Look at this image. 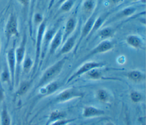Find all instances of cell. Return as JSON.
Returning a JSON list of instances; mask_svg holds the SVG:
<instances>
[{
  "label": "cell",
  "mask_w": 146,
  "mask_h": 125,
  "mask_svg": "<svg viewBox=\"0 0 146 125\" xmlns=\"http://www.w3.org/2000/svg\"><path fill=\"white\" fill-rule=\"evenodd\" d=\"M130 1H132V2H135V1H139V0H129Z\"/></svg>",
  "instance_id": "cell-41"
},
{
  "label": "cell",
  "mask_w": 146,
  "mask_h": 125,
  "mask_svg": "<svg viewBox=\"0 0 146 125\" xmlns=\"http://www.w3.org/2000/svg\"><path fill=\"white\" fill-rule=\"evenodd\" d=\"M77 118H71V119H66L63 118L60 120H58L54 123H52V124H51L50 125H67V124L72 122L74 121H75V120H76Z\"/></svg>",
  "instance_id": "cell-33"
},
{
  "label": "cell",
  "mask_w": 146,
  "mask_h": 125,
  "mask_svg": "<svg viewBox=\"0 0 146 125\" xmlns=\"http://www.w3.org/2000/svg\"><path fill=\"white\" fill-rule=\"evenodd\" d=\"M56 30L55 28H52L48 30H46L44 34L43 35L42 42V47H41V53H40V63L39 65V67H40V64L42 63L44 60L45 57L46 56L47 53L48 52L49 46L51 40L54 36V34Z\"/></svg>",
  "instance_id": "cell-10"
},
{
  "label": "cell",
  "mask_w": 146,
  "mask_h": 125,
  "mask_svg": "<svg viewBox=\"0 0 146 125\" xmlns=\"http://www.w3.org/2000/svg\"><path fill=\"white\" fill-rule=\"evenodd\" d=\"M101 68H95L92 69L88 73L86 74V77L91 80H107L106 77H104L102 72L100 70Z\"/></svg>",
  "instance_id": "cell-24"
},
{
  "label": "cell",
  "mask_w": 146,
  "mask_h": 125,
  "mask_svg": "<svg viewBox=\"0 0 146 125\" xmlns=\"http://www.w3.org/2000/svg\"><path fill=\"white\" fill-rule=\"evenodd\" d=\"M1 39H0V51H1Z\"/></svg>",
  "instance_id": "cell-42"
},
{
  "label": "cell",
  "mask_w": 146,
  "mask_h": 125,
  "mask_svg": "<svg viewBox=\"0 0 146 125\" xmlns=\"http://www.w3.org/2000/svg\"><path fill=\"white\" fill-rule=\"evenodd\" d=\"M78 31L75 30V33L69 36L62 44V47L59 50L57 56H60L62 55L67 54L71 52L76 45L78 39Z\"/></svg>",
  "instance_id": "cell-11"
},
{
  "label": "cell",
  "mask_w": 146,
  "mask_h": 125,
  "mask_svg": "<svg viewBox=\"0 0 146 125\" xmlns=\"http://www.w3.org/2000/svg\"><path fill=\"white\" fill-rule=\"evenodd\" d=\"M141 125H145V119H144L143 120H142L141 122Z\"/></svg>",
  "instance_id": "cell-40"
},
{
  "label": "cell",
  "mask_w": 146,
  "mask_h": 125,
  "mask_svg": "<svg viewBox=\"0 0 146 125\" xmlns=\"http://www.w3.org/2000/svg\"><path fill=\"white\" fill-rule=\"evenodd\" d=\"M125 57L123 55L119 56L117 58V62L119 64H124L125 63Z\"/></svg>",
  "instance_id": "cell-35"
},
{
  "label": "cell",
  "mask_w": 146,
  "mask_h": 125,
  "mask_svg": "<svg viewBox=\"0 0 146 125\" xmlns=\"http://www.w3.org/2000/svg\"><path fill=\"white\" fill-rule=\"evenodd\" d=\"M95 3L92 0L85 1L82 6V14L86 21L94 12Z\"/></svg>",
  "instance_id": "cell-20"
},
{
  "label": "cell",
  "mask_w": 146,
  "mask_h": 125,
  "mask_svg": "<svg viewBox=\"0 0 146 125\" xmlns=\"http://www.w3.org/2000/svg\"><path fill=\"white\" fill-rule=\"evenodd\" d=\"M36 0H30L29 3V26L30 35L32 36L33 35V27L32 24V18L34 14V9L35 7Z\"/></svg>",
  "instance_id": "cell-28"
},
{
  "label": "cell",
  "mask_w": 146,
  "mask_h": 125,
  "mask_svg": "<svg viewBox=\"0 0 146 125\" xmlns=\"http://www.w3.org/2000/svg\"><path fill=\"white\" fill-rule=\"evenodd\" d=\"M33 83V80H24L22 81L19 85H18V88L14 94V98L16 99L27 93V92L30 89Z\"/></svg>",
  "instance_id": "cell-19"
},
{
  "label": "cell",
  "mask_w": 146,
  "mask_h": 125,
  "mask_svg": "<svg viewBox=\"0 0 146 125\" xmlns=\"http://www.w3.org/2000/svg\"><path fill=\"white\" fill-rule=\"evenodd\" d=\"M126 43L136 49H144L145 44L143 40L137 35H129L125 39Z\"/></svg>",
  "instance_id": "cell-17"
},
{
  "label": "cell",
  "mask_w": 146,
  "mask_h": 125,
  "mask_svg": "<svg viewBox=\"0 0 146 125\" xmlns=\"http://www.w3.org/2000/svg\"><path fill=\"white\" fill-rule=\"evenodd\" d=\"M26 43H27V36L26 33H25L21 43L17 47H15V61H16L15 78V85H18L19 84L22 64L26 56Z\"/></svg>",
  "instance_id": "cell-5"
},
{
  "label": "cell",
  "mask_w": 146,
  "mask_h": 125,
  "mask_svg": "<svg viewBox=\"0 0 146 125\" xmlns=\"http://www.w3.org/2000/svg\"><path fill=\"white\" fill-rule=\"evenodd\" d=\"M33 65L34 60H33L30 56L26 55L22 64L21 70H22L23 73L28 74L33 69Z\"/></svg>",
  "instance_id": "cell-27"
},
{
  "label": "cell",
  "mask_w": 146,
  "mask_h": 125,
  "mask_svg": "<svg viewBox=\"0 0 146 125\" xmlns=\"http://www.w3.org/2000/svg\"><path fill=\"white\" fill-rule=\"evenodd\" d=\"M59 84L57 81H53L48 84L42 86L38 90V95L37 96L38 99H40L43 97L48 96L54 93L59 88Z\"/></svg>",
  "instance_id": "cell-13"
},
{
  "label": "cell",
  "mask_w": 146,
  "mask_h": 125,
  "mask_svg": "<svg viewBox=\"0 0 146 125\" xmlns=\"http://www.w3.org/2000/svg\"><path fill=\"white\" fill-rule=\"evenodd\" d=\"M106 125H115L112 122H107L106 124Z\"/></svg>",
  "instance_id": "cell-39"
},
{
  "label": "cell",
  "mask_w": 146,
  "mask_h": 125,
  "mask_svg": "<svg viewBox=\"0 0 146 125\" xmlns=\"http://www.w3.org/2000/svg\"><path fill=\"white\" fill-rule=\"evenodd\" d=\"M115 46L114 43L110 39L103 40L97 45L94 47L81 60V62L86 61L90 57L103 53L107 52L112 50Z\"/></svg>",
  "instance_id": "cell-7"
},
{
  "label": "cell",
  "mask_w": 146,
  "mask_h": 125,
  "mask_svg": "<svg viewBox=\"0 0 146 125\" xmlns=\"http://www.w3.org/2000/svg\"><path fill=\"white\" fill-rule=\"evenodd\" d=\"M74 4V0H66L60 5L59 12L65 13L70 11L72 8Z\"/></svg>",
  "instance_id": "cell-31"
},
{
  "label": "cell",
  "mask_w": 146,
  "mask_h": 125,
  "mask_svg": "<svg viewBox=\"0 0 146 125\" xmlns=\"http://www.w3.org/2000/svg\"><path fill=\"white\" fill-rule=\"evenodd\" d=\"M124 76L128 80L134 83H141L145 80V72L138 69L128 70L124 73Z\"/></svg>",
  "instance_id": "cell-15"
},
{
  "label": "cell",
  "mask_w": 146,
  "mask_h": 125,
  "mask_svg": "<svg viewBox=\"0 0 146 125\" xmlns=\"http://www.w3.org/2000/svg\"><path fill=\"white\" fill-rule=\"evenodd\" d=\"M66 116V114L64 111L58 110H54L50 113L44 125H50L58 120L65 118Z\"/></svg>",
  "instance_id": "cell-22"
},
{
  "label": "cell",
  "mask_w": 146,
  "mask_h": 125,
  "mask_svg": "<svg viewBox=\"0 0 146 125\" xmlns=\"http://www.w3.org/2000/svg\"><path fill=\"white\" fill-rule=\"evenodd\" d=\"M0 81L2 84H6L9 85L12 89L10 74L7 65L5 66L0 74Z\"/></svg>",
  "instance_id": "cell-29"
},
{
  "label": "cell",
  "mask_w": 146,
  "mask_h": 125,
  "mask_svg": "<svg viewBox=\"0 0 146 125\" xmlns=\"http://www.w3.org/2000/svg\"><path fill=\"white\" fill-rule=\"evenodd\" d=\"M136 10V9L134 7H127L124 8V9L121 10L119 12H118L115 16L111 19V20L125 18V17H128L132 15H133Z\"/></svg>",
  "instance_id": "cell-25"
},
{
  "label": "cell",
  "mask_w": 146,
  "mask_h": 125,
  "mask_svg": "<svg viewBox=\"0 0 146 125\" xmlns=\"http://www.w3.org/2000/svg\"><path fill=\"white\" fill-rule=\"evenodd\" d=\"M110 14V13H107L106 14H103L100 16H98L96 17L89 36H91V35L94 34L96 31H99L100 29L102 26L103 25L104 23L106 22Z\"/></svg>",
  "instance_id": "cell-21"
},
{
  "label": "cell",
  "mask_w": 146,
  "mask_h": 125,
  "mask_svg": "<svg viewBox=\"0 0 146 125\" xmlns=\"http://www.w3.org/2000/svg\"><path fill=\"white\" fill-rule=\"evenodd\" d=\"M5 98V90L2 86L0 85V106L2 103L3 101H4Z\"/></svg>",
  "instance_id": "cell-34"
},
{
  "label": "cell",
  "mask_w": 146,
  "mask_h": 125,
  "mask_svg": "<svg viewBox=\"0 0 146 125\" xmlns=\"http://www.w3.org/2000/svg\"><path fill=\"white\" fill-rule=\"evenodd\" d=\"M84 95V93L76 88L72 87L67 88L62 90L58 94H57L54 97V98L50 102V103L45 106L44 108H43V109H45L50 105L64 103L74 99L83 98Z\"/></svg>",
  "instance_id": "cell-2"
},
{
  "label": "cell",
  "mask_w": 146,
  "mask_h": 125,
  "mask_svg": "<svg viewBox=\"0 0 146 125\" xmlns=\"http://www.w3.org/2000/svg\"><path fill=\"white\" fill-rule=\"evenodd\" d=\"M77 26V19L75 16H71L67 20L64 30L63 31L62 44L76 30Z\"/></svg>",
  "instance_id": "cell-14"
},
{
  "label": "cell",
  "mask_w": 146,
  "mask_h": 125,
  "mask_svg": "<svg viewBox=\"0 0 146 125\" xmlns=\"http://www.w3.org/2000/svg\"><path fill=\"white\" fill-rule=\"evenodd\" d=\"M67 57H64L47 68L43 73L41 77L34 88V90H38L42 86L54 81V80L61 73L67 60Z\"/></svg>",
  "instance_id": "cell-1"
},
{
  "label": "cell",
  "mask_w": 146,
  "mask_h": 125,
  "mask_svg": "<svg viewBox=\"0 0 146 125\" xmlns=\"http://www.w3.org/2000/svg\"><path fill=\"white\" fill-rule=\"evenodd\" d=\"M112 4H116L120 2V0H110Z\"/></svg>",
  "instance_id": "cell-37"
},
{
  "label": "cell",
  "mask_w": 146,
  "mask_h": 125,
  "mask_svg": "<svg viewBox=\"0 0 146 125\" xmlns=\"http://www.w3.org/2000/svg\"><path fill=\"white\" fill-rule=\"evenodd\" d=\"M105 114V111L93 106H86L84 107L82 111V116L86 118L98 117L104 115Z\"/></svg>",
  "instance_id": "cell-16"
},
{
  "label": "cell",
  "mask_w": 146,
  "mask_h": 125,
  "mask_svg": "<svg viewBox=\"0 0 146 125\" xmlns=\"http://www.w3.org/2000/svg\"><path fill=\"white\" fill-rule=\"evenodd\" d=\"M0 125H11V118L5 105L0 112Z\"/></svg>",
  "instance_id": "cell-23"
},
{
  "label": "cell",
  "mask_w": 146,
  "mask_h": 125,
  "mask_svg": "<svg viewBox=\"0 0 146 125\" xmlns=\"http://www.w3.org/2000/svg\"><path fill=\"white\" fill-rule=\"evenodd\" d=\"M106 65V64L104 62L98 61H87L84 62L73 73L70 77L67 79L66 84H68L77 78L80 77L82 75L86 74L87 73L95 68H102Z\"/></svg>",
  "instance_id": "cell-6"
},
{
  "label": "cell",
  "mask_w": 146,
  "mask_h": 125,
  "mask_svg": "<svg viewBox=\"0 0 146 125\" xmlns=\"http://www.w3.org/2000/svg\"><path fill=\"white\" fill-rule=\"evenodd\" d=\"M43 16L42 14L39 13H34L33 18H32V24L34 25V27H36L39 26V24L44 20Z\"/></svg>",
  "instance_id": "cell-32"
},
{
  "label": "cell",
  "mask_w": 146,
  "mask_h": 125,
  "mask_svg": "<svg viewBox=\"0 0 146 125\" xmlns=\"http://www.w3.org/2000/svg\"><path fill=\"white\" fill-rule=\"evenodd\" d=\"M46 19L44 20L39 24L37 28V32L36 34V40H35V56L34 60V65L33 68V76L35 74L38 68L39 67L40 63V57L41 53V47L43 37V35L46 30Z\"/></svg>",
  "instance_id": "cell-3"
},
{
  "label": "cell",
  "mask_w": 146,
  "mask_h": 125,
  "mask_svg": "<svg viewBox=\"0 0 146 125\" xmlns=\"http://www.w3.org/2000/svg\"><path fill=\"white\" fill-rule=\"evenodd\" d=\"M66 0H59L57 2V5H61L62 3H63L64 1H66Z\"/></svg>",
  "instance_id": "cell-38"
},
{
  "label": "cell",
  "mask_w": 146,
  "mask_h": 125,
  "mask_svg": "<svg viewBox=\"0 0 146 125\" xmlns=\"http://www.w3.org/2000/svg\"><path fill=\"white\" fill-rule=\"evenodd\" d=\"M95 98L100 102L104 104L111 103L113 100L112 94L106 89L99 88L95 92Z\"/></svg>",
  "instance_id": "cell-18"
},
{
  "label": "cell",
  "mask_w": 146,
  "mask_h": 125,
  "mask_svg": "<svg viewBox=\"0 0 146 125\" xmlns=\"http://www.w3.org/2000/svg\"><path fill=\"white\" fill-rule=\"evenodd\" d=\"M15 43H14L13 46L7 50L6 54L7 66L10 74L12 89L14 88L15 85V78L16 61H15Z\"/></svg>",
  "instance_id": "cell-9"
},
{
  "label": "cell",
  "mask_w": 146,
  "mask_h": 125,
  "mask_svg": "<svg viewBox=\"0 0 146 125\" xmlns=\"http://www.w3.org/2000/svg\"><path fill=\"white\" fill-rule=\"evenodd\" d=\"M18 1L25 8L30 3V0H18Z\"/></svg>",
  "instance_id": "cell-36"
},
{
  "label": "cell",
  "mask_w": 146,
  "mask_h": 125,
  "mask_svg": "<svg viewBox=\"0 0 146 125\" xmlns=\"http://www.w3.org/2000/svg\"><path fill=\"white\" fill-rule=\"evenodd\" d=\"M98 13H96V11H95L92 13V14L86 20L83 28H82L81 30V32L80 34V36L78 39V40H77L76 45L75 47L74 48V54H76L79 47H80L82 41L85 39L88 36L90 35L91 31L92 30L93 24L94 23V22L96 18V17L98 16Z\"/></svg>",
  "instance_id": "cell-8"
},
{
  "label": "cell",
  "mask_w": 146,
  "mask_h": 125,
  "mask_svg": "<svg viewBox=\"0 0 146 125\" xmlns=\"http://www.w3.org/2000/svg\"><path fill=\"white\" fill-rule=\"evenodd\" d=\"M131 101L134 103H139L143 102L144 99L143 95L136 90H132L129 94Z\"/></svg>",
  "instance_id": "cell-30"
},
{
  "label": "cell",
  "mask_w": 146,
  "mask_h": 125,
  "mask_svg": "<svg viewBox=\"0 0 146 125\" xmlns=\"http://www.w3.org/2000/svg\"><path fill=\"white\" fill-rule=\"evenodd\" d=\"M62 37H63V31L61 28L58 29L55 32L54 36H53L51 41L50 43L48 52L47 53V58L49 59L59 47L62 44Z\"/></svg>",
  "instance_id": "cell-12"
},
{
  "label": "cell",
  "mask_w": 146,
  "mask_h": 125,
  "mask_svg": "<svg viewBox=\"0 0 146 125\" xmlns=\"http://www.w3.org/2000/svg\"><path fill=\"white\" fill-rule=\"evenodd\" d=\"M4 33L6 39L5 48L6 49L9 45L11 39L13 37L17 38L19 36L18 18L16 15L13 13H11L9 15L7 20L5 26Z\"/></svg>",
  "instance_id": "cell-4"
},
{
  "label": "cell",
  "mask_w": 146,
  "mask_h": 125,
  "mask_svg": "<svg viewBox=\"0 0 146 125\" xmlns=\"http://www.w3.org/2000/svg\"><path fill=\"white\" fill-rule=\"evenodd\" d=\"M115 34V30L111 27H106L100 29L98 31V36L103 39H109L112 38Z\"/></svg>",
  "instance_id": "cell-26"
}]
</instances>
